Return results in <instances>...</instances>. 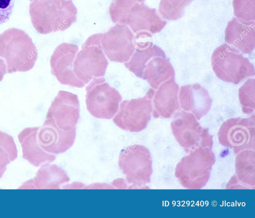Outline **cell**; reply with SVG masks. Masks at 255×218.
I'll use <instances>...</instances> for the list:
<instances>
[{"mask_svg": "<svg viewBox=\"0 0 255 218\" xmlns=\"http://www.w3.org/2000/svg\"><path fill=\"white\" fill-rule=\"evenodd\" d=\"M78 50L76 45L62 43L52 54L50 64L52 74L62 85L81 88L85 85L76 77L74 60Z\"/></svg>", "mask_w": 255, "mask_h": 218, "instance_id": "obj_14", "label": "cell"}, {"mask_svg": "<svg viewBox=\"0 0 255 218\" xmlns=\"http://www.w3.org/2000/svg\"><path fill=\"white\" fill-rule=\"evenodd\" d=\"M37 56L32 39L23 30L10 28L0 34V60L6 73L31 70Z\"/></svg>", "mask_w": 255, "mask_h": 218, "instance_id": "obj_1", "label": "cell"}, {"mask_svg": "<svg viewBox=\"0 0 255 218\" xmlns=\"http://www.w3.org/2000/svg\"><path fill=\"white\" fill-rule=\"evenodd\" d=\"M124 65L136 77L146 80L154 90L165 81L175 78V71L165 53L152 44L136 49Z\"/></svg>", "mask_w": 255, "mask_h": 218, "instance_id": "obj_2", "label": "cell"}, {"mask_svg": "<svg viewBox=\"0 0 255 218\" xmlns=\"http://www.w3.org/2000/svg\"><path fill=\"white\" fill-rule=\"evenodd\" d=\"M255 80L248 79L239 89V99L243 113L253 114L255 109Z\"/></svg>", "mask_w": 255, "mask_h": 218, "instance_id": "obj_22", "label": "cell"}, {"mask_svg": "<svg viewBox=\"0 0 255 218\" xmlns=\"http://www.w3.org/2000/svg\"><path fill=\"white\" fill-rule=\"evenodd\" d=\"M102 35L97 34L90 37L74 59L75 74L85 85L95 78L105 76L108 62L100 43Z\"/></svg>", "mask_w": 255, "mask_h": 218, "instance_id": "obj_7", "label": "cell"}, {"mask_svg": "<svg viewBox=\"0 0 255 218\" xmlns=\"http://www.w3.org/2000/svg\"><path fill=\"white\" fill-rule=\"evenodd\" d=\"M86 107L90 114L101 119H110L116 114L122 97L104 78L93 79L85 88Z\"/></svg>", "mask_w": 255, "mask_h": 218, "instance_id": "obj_9", "label": "cell"}, {"mask_svg": "<svg viewBox=\"0 0 255 218\" xmlns=\"http://www.w3.org/2000/svg\"><path fill=\"white\" fill-rule=\"evenodd\" d=\"M192 0H161L159 9L162 16L169 20L179 18L184 7Z\"/></svg>", "mask_w": 255, "mask_h": 218, "instance_id": "obj_23", "label": "cell"}, {"mask_svg": "<svg viewBox=\"0 0 255 218\" xmlns=\"http://www.w3.org/2000/svg\"><path fill=\"white\" fill-rule=\"evenodd\" d=\"M6 73L5 66L0 60V82L2 80L3 76Z\"/></svg>", "mask_w": 255, "mask_h": 218, "instance_id": "obj_26", "label": "cell"}, {"mask_svg": "<svg viewBox=\"0 0 255 218\" xmlns=\"http://www.w3.org/2000/svg\"><path fill=\"white\" fill-rule=\"evenodd\" d=\"M29 13L33 27L46 34L63 31L73 23L60 16L63 0H29Z\"/></svg>", "mask_w": 255, "mask_h": 218, "instance_id": "obj_11", "label": "cell"}, {"mask_svg": "<svg viewBox=\"0 0 255 218\" xmlns=\"http://www.w3.org/2000/svg\"><path fill=\"white\" fill-rule=\"evenodd\" d=\"M220 144L234 153L255 149V116L232 117L224 121L217 133Z\"/></svg>", "mask_w": 255, "mask_h": 218, "instance_id": "obj_8", "label": "cell"}, {"mask_svg": "<svg viewBox=\"0 0 255 218\" xmlns=\"http://www.w3.org/2000/svg\"><path fill=\"white\" fill-rule=\"evenodd\" d=\"M225 41L242 53H251L255 44L254 21H244L233 18L226 28Z\"/></svg>", "mask_w": 255, "mask_h": 218, "instance_id": "obj_18", "label": "cell"}, {"mask_svg": "<svg viewBox=\"0 0 255 218\" xmlns=\"http://www.w3.org/2000/svg\"><path fill=\"white\" fill-rule=\"evenodd\" d=\"M17 157V150L13 137L0 130V179L7 165Z\"/></svg>", "mask_w": 255, "mask_h": 218, "instance_id": "obj_21", "label": "cell"}, {"mask_svg": "<svg viewBox=\"0 0 255 218\" xmlns=\"http://www.w3.org/2000/svg\"><path fill=\"white\" fill-rule=\"evenodd\" d=\"M79 116L78 96L61 90L52 102L43 124L62 129H69L76 127Z\"/></svg>", "mask_w": 255, "mask_h": 218, "instance_id": "obj_12", "label": "cell"}, {"mask_svg": "<svg viewBox=\"0 0 255 218\" xmlns=\"http://www.w3.org/2000/svg\"><path fill=\"white\" fill-rule=\"evenodd\" d=\"M13 7L14 0H0V25L9 20Z\"/></svg>", "mask_w": 255, "mask_h": 218, "instance_id": "obj_25", "label": "cell"}, {"mask_svg": "<svg viewBox=\"0 0 255 218\" xmlns=\"http://www.w3.org/2000/svg\"><path fill=\"white\" fill-rule=\"evenodd\" d=\"M133 34L125 26H116L103 35V49L108 59L113 62L124 63L131 58L134 49Z\"/></svg>", "mask_w": 255, "mask_h": 218, "instance_id": "obj_15", "label": "cell"}, {"mask_svg": "<svg viewBox=\"0 0 255 218\" xmlns=\"http://www.w3.org/2000/svg\"><path fill=\"white\" fill-rule=\"evenodd\" d=\"M70 180L66 172L54 164H44L35 176L24 182L19 189H58Z\"/></svg>", "mask_w": 255, "mask_h": 218, "instance_id": "obj_20", "label": "cell"}, {"mask_svg": "<svg viewBox=\"0 0 255 218\" xmlns=\"http://www.w3.org/2000/svg\"><path fill=\"white\" fill-rule=\"evenodd\" d=\"M179 91L175 78L165 81L154 89L152 98V115L154 118H169L179 110Z\"/></svg>", "mask_w": 255, "mask_h": 218, "instance_id": "obj_16", "label": "cell"}, {"mask_svg": "<svg viewBox=\"0 0 255 218\" xmlns=\"http://www.w3.org/2000/svg\"><path fill=\"white\" fill-rule=\"evenodd\" d=\"M211 65L220 80L237 85L255 73L254 65L236 48L223 44L216 48L211 56Z\"/></svg>", "mask_w": 255, "mask_h": 218, "instance_id": "obj_4", "label": "cell"}, {"mask_svg": "<svg viewBox=\"0 0 255 218\" xmlns=\"http://www.w3.org/2000/svg\"><path fill=\"white\" fill-rule=\"evenodd\" d=\"M170 125L174 138L186 152L199 148L212 149L213 139L208 129L202 127L192 113L179 110Z\"/></svg>", "mask_w": 255, "mask_h": 218, "instance_id": "obj_6", "label": "cell"}, {"mask_svg": "<svg viewBox=\"0 0 255 218\" xmlns=\"http://www.w3.org/2000/svg\"><path fill=\"white\" fill-rule=\"evenodd\" d=\"M188 153L176 165L175 176L186 189H201L210 179L216 161L215 154L207 148H199Z\"/></svg>", "mask_w": 255, "mask_h": 218, "instance_id": "obj_3", "label": "cell"}, {"mask_svg": "<svg viewBox=\"0 0 255 218\" xmlns=\"http://www.w3.org/2000/svg\"><path fill=\"white\" fill-rule=\"evenodd\" d=\"M178 98L180 108L197 120L208 113L212 103L208 91L197 83L181 86Z\"/></svg>", "mask_w": 255, "mask_h": 218, "instance_id": "obj_17", "label": "cell"}, {"mask_svg": "<svg viewBox=\"0 0 255 218\" xmlns=\"http://www.w3.org/2000/svg\"><path fill=\"white\" fill-rule=\"evenodd\" d=\"M255 0H233L234 14L244 21L255 20Z\"/></svg>", "mask_w": 255, "mask_h": 218, "instance_id": "obj_24", "label": "cell"}, {"mask_svg": "<svg viewBox=\"0 0 255 218\" xmlns=\"http://www.w3.org/2000/svg\"><path fill=\"white\" fill-rule=\"evenodd\" d=\"M153 92L154 89L149 88L143 97L123 101L113 122L125 130L134 132L143 130L151 118Z\"/></svg>", "mask_w": 255, "mask_h": 218, "instance_id": "obj_10", "label": "cell"}, {"mask_svg": "<svg viewBox=\"0 0 255 218\" xmlns=\"http://www.w3.org/2000/svg\"><path fill=\"white\" fill-rule=\"evenodd\" d=\"M28 128L40 149L50 154L66 151L74 144L76 137V127L62 129L43 124L40 127Z\"/></svg>", "mask_w": 255, "mask_h": 218, "instance_id": "obj_13", "label": "cell"}, {"mask_svg": "<svg viewBox=\"0 0 255 218\" xmlns=\"http://www.w3.org/2000/svg\"><path fill=\"white\" fill-rule=\"evenodd\" d=\"M118 164L129 187H147L152 168L150 153L145 146L134 144L123 149L119 155Z\"/></svg>", "mask_w": 255, "mask_h": 218, "instance_id": "obj_5", "label": "cell"}, {"mask_svg": "<svg viewBox=\"0 0 255 218\" xmlns=\"http://www.w3.org/2000/svg\"><path fill=\"white\" fill-rule=\"evenodd\" d=\"M235 175L226 186V189H254L255 188V152L245 150L236 154Z\"/></svg>", "mask_w": 255, "mask_h": 218, "instance_id": "obj_19", "label": "cell"}]
</instances>
